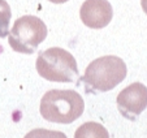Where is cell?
<instances>
[{
    "instance_id": "1",
    "label": "cell",
    "mask_w": 147,
    "mask_h": 138,
    "mask_svg": "<svg viewBox=\"0 0 147 138\" xmlns=\"http://www.w3.org/2000/svg\"><path fill=\"white\" fill-rule=\"evenodd\" d=\"M126 64L119 56L108 55L95 59L89 64L82 76L86 93L96 94L116 87L126 77Z\"/></svg>"
},
{
    "instance_id": "2",
    "label": "cell",
    "mask_w": 147,
    "mask_h": 138,
    "mask_svg": "<svg viewBox=\"0 0 147 138\" xmlns=\"http://www.w3.org/2000/svg\"><path fill=\"white\" fill-rule=\"evenodd\" d=\"M40 115L45 120L57 124H70L83 113L85 102L74 90L47 91L40 100Z\"/></svg>"
},
{
    "instance_id": "3",
    "label": "cell",
    "mask_w": 147,
    "mask_h": 138,
    "mask_svg": "<svg viewBox=\"0 0 147 138\" xmlns=\"http://www.w3.org/2000/svg\"><path fill=\"white\" fill-rule=\"evenodd\" d=\"M36 72L52 82H76L78 80L77 61L72 53L59 47L42 51L36 59Z\"/></svg>"
},
{
    "instance_id": "4",
    "label": "cell",
    "mask_w": 147,
    "mask_h": 138,
    "mask_svg": "<svg viewBox=\"0 0 147 138\" xmlns=\"http://www.w3.org/2000/svg\"><path fill=\"white\" fill-rule=\"evenodd\" d=\"M8 35L12 50L20 53L31 55L47 38V26L39 17L22 16L16 20Z\"/></svg>"
},
{
    "instance_id": "5",
    "label": "cell",
    "mask_w": 147,
    "mask_h": 138,
    "mask_svg": "<svg viewBox=\"0 0 147 138\" xmlns=\"http://www.w3.org/2000/svg\"><path fill=\"white\" fill-rule=\"evenodd\" d=\"M147 107V87L141 82L126 86L117 95V108L125 119L136 121Z\"/></svg>"
},
{
    "instance_id": "6",
    "label": "cell",
    "mask_w": 147,
    "mask_h": 138,
    "mask_svg": "<svg viewBox=\"0 0 147 138\" xmlns=\"http://www.w3.org/2000/svg\"><path fill=\"white\" fill-rule=\"evenodd\" d=\"M113 16L112 5L108 0H86L80 11V17L86 26L103 29L108 25Z\"/></svg>"
},
{
    "instance_id": "7",
    "label": "cell",
    "mask_w": 147,
    "mask_h": 138,
    "mask_svg": "<svg viewBox=\"0 0 147 138\" xmlns=\"http://www.w3.org/2000/svg\"><path fill=\"white\" fill-rule=\"evenodd\" d=\"M74 138H109V133L102 124L89 121L78 126Z\"/></svg>"
},
{
    "instance_id": "8",
    "label": "cell",
    "mask_w": 147,
    "mask_h": 138,
    "mask_svg": "<svg viewBox=\"0 0 147 138\" xmlns=\"http://www.w3.org/2000/svg\"><path fill=\"white\" fill-rule=\"evenodd\" d=\"M12 11L5 0H0V38H5L9 34V22Z\"/></svg>"
},
{
    "instance_id": "9",
    "label": "cell",
    "mask_w": 147,
    "mask_h": 138,
    "mask_svg": "<svg viewBox=\"0 0 147 138\" xmlns=\"http://www.w3.org/2000/svg\"><path fill=\"white\" fill-rule=\"evenodd\" d=\"M24 138H67V135L59 130H48V129H34L29 132Z\"/></svg>"
},
{
    "instance_id": "10",
    "label": "cell",
    "mask_w": 147,
    "mask_h": 138,
    "mask_svg": "<svg viewBox=\"0 0 147 138\" xmlns=\"http://www.w3.org/2000/svg\"><path fill=\"white\" fill-rule=\"evenodd\" d=\"M141 5H142L143 12L147 14V0H141Z\"/></svg>"
},
{
    "instance_id": "11",
    "label": "cell",
    "mask_w": 147,
    "mask_h": 138,
    "mask_svg": "<svg viewBox=\"0 0 147 138\" xmlns=\"http://www.w3.org/2000/svg\"><path fill=\"white\" fill-rule=\"evenodd\" d=\"M51 3H55V4H63V3H67L68 0H48Z\"/></svg>"
}]
</instances>
